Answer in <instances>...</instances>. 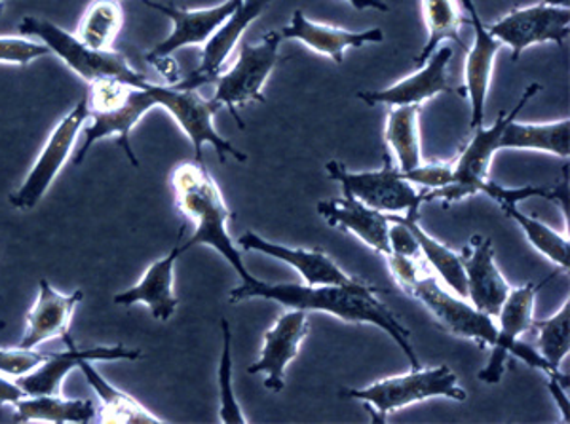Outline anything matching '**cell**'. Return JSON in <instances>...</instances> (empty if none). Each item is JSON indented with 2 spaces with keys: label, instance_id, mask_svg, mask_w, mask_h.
Listing matches in <instances>:
<instances>
[{
  "label": "cell",
  "instance_id": "6da1fadb",
  "mask_svg": "<svg viewBox=\"0 0 570 424\" xmlns=\"http://www.w3.org/2000/svg\"><path fill=\"white\" fill-rule=\"evenodd\" d=\"M247 299H271L287 308L305 313H325L348 324H371L381 327L407 356L413 369H421V359L411 345V332L395 318L383 300L376 297V287L356 280L348 286H303V284H271L257 280L252 286L240 284L228 294V303L238 305Z\"/></svg>",
  "mask_w": 570,
  "mask_h": 424
},
{
  "label": "cell",
  "instance_id": "7a4b0ae2",
  "mask_svg": "<svg viewBox=\"0 0 570 424\" xmlns=\"http://www.w3.org/2000/svg\"><path fill=\"white\" fill-rule=\"evenodd\" d=\"M169 184L176 196L177 208L195 225L193 236L181 244L183 254L195 246H209L230 263L244 286L259 280L247 270L240 249L234 246L228 235L227 225L228 219H233V211L225 204L219 185L204 162L177 164L169 176Z\"/></svg>",
  "mask_w": 570,
  "mask_h": 424
},
{
  "label": "cell",
  "instance_id": "3957f363",
  "mask_svg": "<svg viewBox=\"0 0 570 424\" xmlns=\"http://www.w3.org/2000/svg\"><path fill=\"white\" fill-rule=\"evenodd\" d=\"M88 120L82 136L85 144L75 152L72 162H85L86 155L94 145L101 139L117 138V144L122 147L124 155L128 157L131 166L139 168L134 147H131V130L147 112L153 111L156 99L145 88H137L130 82L118 79H98L88 85Z\"/></svg>",
  "mask_w": 570,
  "mask_h": 424
},
{
  "label": "cell",
  "instance_id": "277c9868",
  "mask_svg": "<svg viewBox=\"0 0 570 424\" xmlns=\"http://www.w3.org/2000/svg\"><path fill=\"white\" fill-rule=\"evenodd\" d=\"M18 31L23 37L29 39L35 37L40 40L45 47L50 48V52L56 53L77 77L88 85L98 79H118L139 88L141 82L149 79L147 75L136 71L130 66V61L117 50H109V52L90 50L75 34L67 33L66 29H61L52 21L26 16L20 21Z\"/></svg>",
  "mask_w": 570,
  "mask_h": 424
},
{
  "label": "cell",
  "instance_id": "5b68a950",
  "mask_svg": "<svg viewBox=\"0 0 570 424\" xmlns=\"http://www.w3.org/2000/svg\"><path fill=\"white\" fill-rule=\"evenodd\" d=\"M343 398L360 400L363 404L375 407L376 423H386V415L394 410H402L411 404H419L430 398H449L464 402L466 391L459 386L456 373L449 366L432 369H413L405 375L383 378L365 388H348L341 392Z\"/></svg>",
  "mask_w": 570,
  "mask_h": 424
},
{
  "label": "cell",
  "instance_id": "8992f818",
  "mask_svg": "<svg viewBox=\"0 0 570 424\" xmlns=\"http://www.w3.org/2000/svg\"><path fill=\"white\" fill-rule=\"evenodd\" d=\"M542 90V86H527L525 92L519 98L518 105L510 112H500L493 126H480L473 130V138L464 147L461 157L453 162V181L435 190H424V203H432L440 198L445 206L453 203H461L466 196L478 195L480 187L485 179H489V168L493 162L497 150H500V138L505 125L518 118L521 109L525 107L531 98H534Z\"/></svg>",
  "mask_w": 570,
  "mask_h": 424
},
{
  "label": "cell",
  "instance_id": "52a82bcc",
  "mask_svg": "<svg viewBox=\"0 0 570 424\" xmlns=\"http://www.w3.org/2000/svg\"><path fill=\"white\" fill-rule=\"evenodd\" d=\"M139 88L149 90L153 98L156 99V105L166 109L179 128L185 131V136L195 149L196 162H204L202 160L204 145L214 147L215 152L219 155L220 162H225L227 157H233L238 162H246V155L236 149L227 139L220 138L215 130L214 117L220 111V105L215 103L214 99L202 98L196 90H181L176 86L156 85L150 79L141 82Z\"/></svg>",
  "mask_w": 570,
  "mask_h": 424
},
{
  "label": "cell",
  "instance_id": "ba28073f",
  "mask_svg": "<svg viewBox=\"0 0 570 424\" xmlns=\"http://www.w3.org/2000/svg\"><path fill=\"white\" fill-rule=\"evenodd\" d=\"M279 45L282 37L278 31L266 33L257 45L244 42L240 47L238 61L227 72H219L212 85L215 86V103L227 107L238 128L244 130L246 125L238 115V107L247 101L265 103L263 88L271 72L279 63Z\"/></svg>",
  "mask_w": 570,
  "mask_h": 424
},
{
  "label": "cell",
  "instance_id": "9c48e42d",
  "mask_svg": "<svg viewBox=\"0 0 570 424\" xmlns=\"http://www.w3.org/2000/svg\"><path fill=\"white\" fill-rule=\"evenodd\" d=\"M325 170L331 179L343 185L344 195H352L360 203L383 214H419L424 204V193H419L413 189V185L405 181L397 164L392 162L390 152L384 155V166L381 170L351 171L337 160L327 162Z\"/></svg>",
  "mask_w": 570,
  "mask_h": 424
},
{
  "label": "cell",
  "instance_id": "30bf717a",
  "mask_svg": "<svg viewBox=\"0 0 570 424\" xmlns=\"http://www.w3.org/2000/svg\"><path fill=\"white\" fill-rule=\"evenodd\" d=\"M86 122H88V98L82 96L71 111L67 112L53 128L20 189L13 190L10 195V204L13 208L27 211L39 206L40 200L45 198L46 193L63 170L67 160L75 155L77 138Z\"/></svg>",
  "mask_w": 570,
  "mask_h": 424
},
{
  "label": "cell",
  "instance_id": "8fae6325",
  "mask_svg": "<svg viewBox=\"0 0 570 424\" xmlns=\"http://www.w3.org/2000/svg\"><path fill=\"white\" fill-rule=\"evenodd\" d=\"M409 297L421 300L428 313L434 316L441 329L454 337L472 339L481 346H493L497 339L494 318L480 313L459 295L449 294L434 276L419 278L407 292Z\"/></svg>",
  "mask_w": 570,
  "mask_h": 424
},
{
  "label": "cell",
  "instance_id": "7c38bea8",
  "mask_svg": "<svg viewBox=\"0 0 570 424\" xmlns=\"http://www.w3.org/2000/svg\"><path fill=\"white\" fill-rule=\"evenodd\" d=\"M487 31L510 48L512 61H518L532 45L556 42L563 47L570 34V10L542 2L537 7L515 8L493 26H487Z\"/></svg>",
  "mask_w": 570,
  "mask_h": 424
},
{
  "label": "cell",
  "instance_id": "4fadbf2b",
  "mask_svg": "<svg viewBox=\"0 0 570 424\" xmlns=\"http://www.w3.org/2000/svg\"><path fill=\"white\" fill-rule=\"evenodd\" d=\"M244 0H227L223 4L212 8H200V10H190V8L174 7V4H160L153 0H142L145 7L158 10V12L168 16L174 21V31L168 39L158 42L149 53L147 61L155 59L168 58L174 56L177 50L187 47H204L212 34L219 29L225 21L236 12V8L240 7Z\"/></svg>",
  "mask_w": 570,
  "mask_h": 424
},
{
  "label": "cell",
  "instance_id": "5bb4252c",
  "mask_svg": "<svg viewBox=\"0 0 570 424\" xmlns=\"http://www.w3.org/2000/svg\"><path fill=\"white\" fill-rule=\"evenodd\" d=\"M67 351L63 353H50V356L40 364L37 369L27 373L23 377L16 378V383L23 388L26 394L31 396H45V394H61L63 381L69 377L72 369H78V364L82 359L91 362H112V359H139L141 351L137 348H126L122 345L115 346H94V348H78L77 343L72 341L71 333L66 337Z\"/></svg>",
  "mask_w": 570,
  "mask_h": 424
},
{
  "label": "cell",
  "instance_id": "9a60e30c",
  "mask_svg": "<svg viewBox=\"0 0 570 424\" xmlns=\"http://www.w3.org/2000/svg\"><path fill=\"white\" fill-rule=\"evenodd\" d=\"M548 284V280L540 282V284H525L523 287H518L510 292L505 297L504 305L500 308L499 316L494 321H499L497 326V339L493 343V353L489 358L485 369L478 373V377L487 385H497L500 378L504 375L505 362L510 356L513 343L523 335V333L531 332L534 326V303H537V295L542 287Z\"/></svg>",
  "mask_w": 570,
  "mask_h": 424
},
{
  "label": "cell",
  "instance_id": "2e32d148",
  "mask_svg": "<svg viewBox=\"0 0 570 424\" xmlns=\"http://www.w3.org/2000/svg\"><path fill=\"white\" fill-rule=\"evenodd\" d=\"M466 273L468 299L480 313L497 318L512 286L505 282L494 263L493 240L485 236H472L461 254Z\"/></svg>",
  "mask_w": 570,
  "mask_h": 424
},
{
  "label": "cell",
  "instance_id": "e0dca14e",
  "mask_svg": "<svg viewBox=\"0 0 570 424\" xmlns=\"http://www.w3.org/2000/svg\"><path fill=\"white\" fill-rule=\"evenodd\" d=\"M268 2L271 0H244L240 7L236 8V12L204 45L198 69L171 86L181 90H198L202 86L212 85L215 77L223 72L225 61L233 53L234 47H238L242 34L246 33L247 27L259 18Z\"/></svg>",
  "mask_w": 570,
  "mask_h": 424
},
{
  "label": "cell",
  "instance_id": "ac0fdd59",
  "mask_svg": "<svg viewBox=\"0 0 570 424\" xmlns=\"http://www.w3.org/2000/svg\"><path fill=\"white\" fill-rule=\"evenodd\" d=\"M308 335V313L289 308L278 322L265 333V346L261 358L247 367V373H266L265 386L268 391L282 392L285 388V369L292 359L297 358L298 346Z\"/></svg>",
  "mask_w": 570,
  "mask_h": 424
},
{
  "label": "cell",
  "instance_id": "d6986e66",
  "mask_svg": "<svg viewBox=\"0 0 570 424\" xmlns=\"http://www.w3.org/2000/svg\"><path fill=\"white\" fill-rule=\"evenodd\" d=\"M462 4L470 13V23H472L473 40L472 50H468L466 69V86L459 90L461 96H466L472 107V130H478L483 126L485 120V103L487 93L491 88V80H493L494 59L497 53L502 48V42L494 39L493 34L487 31V26L481 21V16L478 13V8L473 4V0H462Z\"/></svg>",
  "mask_w": 570,
  "mask_h": 424
},
{
  "label": "cell",
  "instance_id": "ffe728a7",
  "mask_svg": "<svg viewBox=\"0 0 570 424\" xmlns=\"http://www.w3.org/2000/svg\"><path fill=\"white\" fill-rule=\"evenodd\" d=\"M85 299L77 289L72 294H61L48 280L39 282V295L26 316V332L21 337L23 348H39L50 341L63 339L71 333L72 314Z\"/></svg>",
  "mask_w": 570,
  "mask_h": 424
},
{
  "label": "cell",
  "instance_id": "44dd1931",
  "mask_svg": "<svg viewBox=\"0 0 570 424\" xmlns=\"http://www.w3.org/2000/svg\"><path fill=\"white\" fill-rule=\"evenodd\" d=\"M451 58H453V50L449 47H440L428 58L421 71L395 82L386 90L360 92L357 98L370 107H376V105L400 107V105H422L428 99L435 98L438 93L451 92V86L448 82V67Z\"/></svg>",
  "mask_w": 570,
  "mask_h": 424
},
{
  "label": "cell",
  "instance_id": "7402d4cb",
  "mask_svg": "<svg viewBox=\"0 0 570 424\" xmlns=\"http://www.w3.org/2000/svg\"><path fill=\"white\" fill-rule=\"evenodd\" d=\"M181 241H177L166 257L153 263L141 280L136 286L124 289L115 295V305L120 307H134L137 303H142L149 307L150 314L158 322H168L176 314L177 299L176 289V263L181 257Z\"/></svg>",
  "mask_w": 570,
  "mask_h": 424
},
{
  "label": "cell",
  "instance_id": "603a6c76",
  "mask_svg": "<svg viewBox=\"0 0 570 424\" xmlns=\"http://www.w3.org/2000/svg\"><path fill=\"white\" fill-rule=\"evenodd\" d=\"M238 244L244 252H259L292 265L298 275L305 278L306 286H348L356 282V278L338 268L335 262H331L330 255H325L322 249L287 248L282 244L265 240L255 230H246L238 238Z\"/></svg>",
  "mask_w": 570,
  "mask_h": 424
},
{
  "label": "cell",
  "instance_id": "cb8c5ba5",
  "mask_svg": "<svg viewBox=\"0 0 570 424\" xmlns=\"http://www.w3.org/2000/svg\"><path fill=\"white\" fill-rule=\"evenodd\" d=\"M282 40H298L306 48H311L312 52L322 53L333 59L337 66L343 63L344 52L346 50H360L371 42H383V29H370V31H346L341 27L325 26V23H316L306 18L303 10H295L292 21L279 29Z\"/></svg>",
  "mask_w": 570,
  "mask_h": 424
},
{
  "label": "cell",
  "instance_id": "d4e9b609",
  "mask_svg": "<svg viewBox=\"0 0 570 424\" xmlns=\"http://www.w3.org/2000/svg\"><path fill=\"white\" fill-rule=\"evenodd\" d=\"M316 209L331 227H338L356 235L363 244L375 249L376 254H390V221L383 211L365 206L352 195L324 200L316 206Z\"/></svg>",
  "mask_w": 570,
  "mask_h": 424
},
{
  "label": "cell",
  "instance_id": "484cf974",
  "mask_svg": "<svg viewBox=\"0 0 570 424\" xmlns=\"http://www.w3.org/2000/svg\"><path fill=\"white\" fill-rule=\"evenodd\" d=\"M78 372H82L86 383L94 388L98 396V421L104 424H160L164 418L156 417L139 400L118 386L110 385L109 381L98 372L91 359H82L78 364Z\"/></svg>",
  "mask_w": 570,
  "mask_h": 424
},
{
  "label": "cell",
  "instance_id": "4316f807",
  "mask_svg": "<svg viewBox=\"0 0 570 424\" xmlns=\"http://www.w3.org/2000/svg\"><path fill=\"white\" fill-rule=\"evenodd\" d=\"M12 407L16 423L88 424L98 413L90 400L63 398L61 394H26Z\"/></svg>",
  "mask_w": 570,
  "mask_h": 424
},
{
  "label": "cell",
  "instance_id": "83f0119b",
  "mask_svg": "<svg viewBox=\"0 0 570 424\" xmlns=\"http://www.w3.org/2000/svg\"><path fill=\"white\" fill-rule=\"evenodd\" d=\"M386 217L390 221L403 223L415 235L416 241L421 246V254L426 257V262L441 276V280L445 282V286L453 289L454 294L462 297V299H468L466 273L462 267L461 255L448 248L445 244L435 240L434 236L428 235L426 230L422 229L421 223H419L421 214L405 211V216L386 214Z\"/></svg>",
  "mask_w": 570,
  "mask_h": 424
},
{
  "label": "cell",
  "instance_id": "f1b7e54d",
  "mask_svg": "<svg viewBox=\"0 0 570 424\" xmlns=\"http://www.w3.org/2000/svg\"><path fill=\"white\" fill-rule=\"evenodd\" d=\"M422 105H400L392 107L384 126V139L392 150V157L397 162V168L402 174L411 171L416 166H421V117Z\"/></svg>",
  "mask_w": 570,
  "mask_h": 424
},
{
  "label": "cell",
  "instance_id": "f546056e",
  "mask_svg": "<svg viewBox=\"0 0 570 424\" xmlns=\"http://www.w3.org/2000/svg\"><path fill=\"white\" fill-rule=\"evenodd\" d=\"M500 149L542 150L559 158H569L570 120L563 118L546 125H523L513 118L502 131Z\"/></svg>",
  "mask_w": 570,
  "mask_h": 424
},
{
  "label": "cell",
  "instance_id": "4dcf8cb0",
  "mask_svg": "<svg viewBox=\"0 0 570 424\" xmlns=\"http://www.w3.org/2000/svg\"><path fill=\"white\" fill-rule=\"evenodd\" d=\"M124 27L120 0H91L78 21L77 37L85 47L98 52L115 50L118 34Z\"/></svg>",
  "mask_w": 570,
  "mask_h": 424
},
{
  "label": "cell",
  "instance_id": "1f68e13d",
  "mask_svg": "<svg viewBox=\"0 0 570 424\" xmlns=\"http://www.w3.org/2000/svg\"><path fill=\"white\" fill-rule=\"evenodd\" d=\"M421 7L428 40L426 47L422 48L415 58L416 66H424L443 40H454L462 50H466L461 37V27L466 20L462 18L461 7L456 0H421Z\"/></svg>",
  "mask_w": 570,
  "mask_h": 424
},
{
  "label": "cell",
  "instance_id": "d6a6232c",
  "mask_svg": "<svg viewBox=\"0 0 570 424\" xmlns=\"http://www.w3.org/2000/svg\"><path fill=\"white\" fill-rule=\"evenodd\" d=\"M505 216L518 223L519 229L523 230L527 240L531 241L532 248L556 263L559 268L569 270L570 244L569 238L559 235L558 230L551 229L546 223L538 221L537 217L527 216L515 204H500Z\"/></svg>",
  "mask_w": 570,
  "mask_h": 424
},
{
  "label": "cell",
  "instance_id": "836d02e7",
  "mask_svg": "<svg viewBox=\"0 0 570 424\" xmlns=\"http://www.w3.org/2000/svg\"><path fill=\"white\" fill-rule=\"evenodd\" d=\"M532 329L538 332V353L553 369H559L570 351V300H564L563 307L548 321H534Z\"/></svg>",
  "mask_w": 570,
  "mask_h": 424
},
{
  "label": "cell",
  "instance_id": "e575fe53",
  "mask_svg": "<svg viewBox=\"0 0 570 424\" xmlns=\"http://www.w3.org/2000/svg\"><path fill=\"white\" fill-rule=\"evenodd\" d=\"M223 329V353L219 362V396H220V423L246 424L247 418L242 412L238 400L234 396L233 388V333L228 321H220Z\"/></svg>",
  "mask_w": 570,
  "mask_h": 424
},
{
  "label": "cell",
  "instance_id": "d590c367",
  "mask_svg": "<svg viewBox=\"0 0 570 424\" xmlns=\"http://www.w3.org/2000/svg\"><path fill=\"white\" fill-rule=\"evenodd\" d=\"M50 48L29 37H0V63L26 67L50 56Z\"/></svg>",
  "mask_w": 570,
  "mask_h": 424
},
{
  "label": "cell",
  "instance_id": "8d00e7d4",
  "mask_svg": "<svg viewBox=\"0 0 570 424\" xmlns=\"http://www.w3.org/2000/svg\"><path fill=\"white\" fill-rule=\"evenodd\" d=\"M50 356V353H42L37 348H0V373L8 377L20 378L27 373L33 372Z\"/></svg>",
  "mask_w": 570,
  "mask_h": 424
},
{
  "label": "cell",
  "instance_id": "74e56055",
  "mask_svg": "<svg viewBox=\"0 0 570 424\" xmlns=\"http://www.w3.org/2000/svg\"><path fill=\"white\" fill-rule=\"evenodd\" d=\"M409 184L421 185L426 190L441 189L453 181V162H422L403 174Z\"/></svg>",
  "mask_w": 570,
  "mask_h": 424
},
{
  "label": "cell",
  "instance_id": "f35d334b",
  "mask_svg": "<svg viewBox=\"0 0 570 424\" xmlns=\"http://www.w3.org/2000/svg\"><path fill=\"white\" fill-rule=\"evenodd\" d=\"M384 257H386L390 275L397 282V286L402 287L403 292L407 294L411 286L421 278L415 259L413 257H405V255L392 254V252L384 255Z\"/></svg>",
  "mask_w": 570,
  "mask_h": 424
},
{
  "label": "cell",
  "instance_id": "ab89813d",
  "mask_svg": "<svg viewBox=\"0 0 570 424\" xmlns=\"http://www.w3.org/2000/svg\"><path fill=\"white\" fill-rule=\"evenodd\" d=\"M389 244L392 254L405 255V257H413V259L421 255V246H419L415 235L403 223L390 221Z\"/></svg>",
  "mask_w": 570,
  "mask_h": 424
},
{
  "label": "cell",
  "instance_id": "60d3db41",
  "mask_svg": "<svg viewBox=\"0 0 570 424\" xmlns=\"http://www.w3.org/2000/svg\"><path fill=\"white\" fill-rule=\"evenodd\" d=\"M567 388H569V386L564 385V383H561L559 378L548 377V391L551 392V396H553V400H556V404H558L559 410H561V413H563L564 423L569 424L570 404L569 396H567Z\"/></svg>",
  "mask_w": 570,
  "mask_h": 424
},
{
  "label": "cell",
  "instance_id": "b9f144b4",
  "mask_svg": "<svg viewBox=\"0 0 570 424\" xmlns=\"http://www.w3.org/2000/svg\"><path fill=\"white\" fill-rule=\"evenodd\" d=\"M26 396V392L21 388L16 378L2 377L0 373V405H13Z\"/></svg>",
  "mask_w": 570,
  "mask_h": 424
},
{
  "label": "cell",
  "instance_id": "7bdbcfd3",
  "mask_svg": "<svg viewBox=\"0 0 570 424\" xmlns=\"http://www.w3.org/2000/svg\"><path fill=\"white\" fill-rule=\"evenodd\" d=\"M356 10H379V12H389L390 7L384 0H344Z\"/></svg>",
  "mask_w": 570,
  "mask_h": 424
},
{
  "label": "cell",
  "instance_id": "ee69618b",
  "mask_svg": "<svg viewBox=\"0 0 570 424\" xmlns=\"http://www.w3.org/2000/svg\"><path fill=\"white\" fill-rule=\"evenodd\" d=\"M542 4H548V7L569 8L570 0H542Z\"/></svg>",
  "mask_w": 570,
  "mask_h": 424
},
{
  "label": "cell",
  "instance_id": "f6af8a7d",
  "mask_svg": "<svg viewBox=\"0 0 570 424\" xmlns=\"http://www.w3.org/2000/svg\"><path fill=\"white\" fill-rule=\"evenodd\" d=\"M8 0H0V13H2V10H4V7H7Z\"/></svg>",
  "mask_w": 570,
  "mask_h": 424
},
{
  "label": "cell",
  "instance_id": "bcb514c9",
  "mask_svg": "<svg viewBox=\"0 0 570 424\" xmlns=\"http://www.w3.org/2000/svg\"><path fill=\"white\" fill-rule=\"evenodd\" d=\"M0 327H4V322H0Z\"/></svg>",
  "mask_w": 570,
  "mask_h": 424
}]
</instances>
